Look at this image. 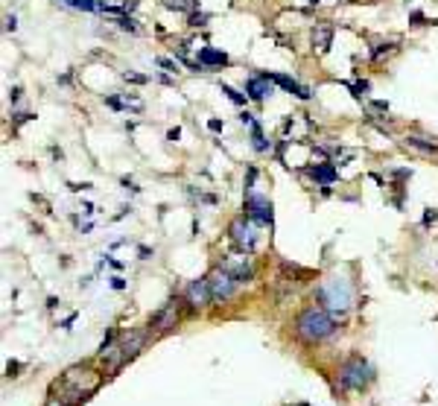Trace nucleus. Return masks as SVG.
I'll return each instance as SVG.
<instances>
[{"instance_id":"obj_6","label":"nucleus","mask_w":438,"mask_h":406,"mask_svg":"<svg viewBox=\"0 0 438 406\" xmlns=\"http://www.w3.org/2000/svg\"><path fill=\"white\" fill-rule=\"evenodd\" d=\"M266 77H269L278 88H284V91H289L292 97H298V100H310L313 97V91L310 88H304V85L298 82V79H292V77H286V73H269L266 70Z\"/></svg>"},{"instance_id":"obj_10","label":"nucleus","mask_w":438,"mask_h":406,"mask_svg":"<svg viewBox=\"0 0 438 406\" xmlns=\"http://www.w3.org/2000/svg\"><path fill=\"white\" fill-rule=\"evenodd\" d=\"M199 65L202 68H222V65H228V53H222V50H213V47H199Z\"/></svg>"},{"instance_id":"obj_7","label":"nucleus","mask_w":438,"mask_h":406,"mask_svg":"<svg viewBox=\"0 0 438 406\" xmlns=\"http://www.w3.org/2000/svg\"><path fill=\"white\" fill-rule=\"evenodd\" d=\"M333 35H336V27L333 23H315L313 32H310V39H313V47L319 53H331V47H333Z\"/></svg>"},{"instance_id":"obj_4","label":"nucleus","mask_w":438,"mask_h":406,"mask_svg":"<svg viewBox=\"0 0 438 406\" xmlns=\"http://www.w3.org/2000/svg\"><path fill=\"white\" fill-rule=\"evenodd\" d=\"M272 85H275V82L266 77V70H263V73H254V77L246 79V97H249V100L263 103L266 97H272V94H275Z\"/></svg>"},{"instance_id":"obj_2","label":"nucleus","mask_w":438,"mask_h":406,"mask_svg":"<svg viewBox=\"0 0 438 406\" xmlns=\"http://www.w3.org/2000/svg\"><path fill=\"white\" fill-rule=\"evenodd\" d=\"M339 383L345 389H362L371 383V365L362 360V356H351V360L342 365L339 372Z\"/></svg>"},{"instance_id":"obj_1","label":"nucleus","mask_w":438,"mask_h":406,"mask_svg":"<svg viewBox=\"0 0 438 406\" xmlns=\"http://www.w3.org/2000/svg\"><path fill=\"white\" fill-rule=\"evenodd\" d=\"M295 330H298V336L301 339H307V342H322L327 339L336 330L333 325V316L324 310V307H307L301 316H298V322H295Z\"/></svg>"},{"instance_id":"obj_16","label":"nucleus","mask_w":438,"mask_h":406,"mask_svg":"<svg viewBox=\"0 0 438 406\" xmlns=\"http://www.w3.org/2000/svg\"><path fill=\"white\" fill-rule=\"evenodd\" d=\"M67 6H73V9H85V12H94L96 9V0H65Z\"/></svg>"},{"instance_id":"obj_19","label":"nucleus","mask_w":438,"mask_h":406,"mask_svg":"<svg viewBox=\"0 0 438 406\" xmlns=\"http://www.w3.org/2000/svg\"><path fill=\"white\" fill-rule=\"evenodd\" d=\"M123 79H126V82H135V85H146V82H149V77L135 73V70H123Z\"/></svg>"},{"instance_id":"obj_3","label":"nucleus","mask_w":438,"mask_h":406,"mask_svg":"<svg viewBox=\"0 0 438 406\" xmlns=\"http://www.w3.org/2000/svg\"><path fill=\"white\" fill-rule=\"evenodd\" d=\"M211 281V295H213V301H225L234 295L237 290V278L231 275V269H216V272L208 278Z\"/></svg>"},{"instance_id":"obj_8","label":"nucleus","mask_w":438,"mask_h":406,"mask_svg":"<svg viewBox=\"0 0 438 406\" xmlns=\"http://www.w3.org/2000/svg\"><path fill=\"white\" fill-rule=\"evenodd\" d=\"M187 301H190L193 307H205L208 301H213V295H211V281H208V278L193 281V284L187 287Z\"/></svg>"},{"instance_id":"obj_5","label":"nucleus","mask_w":438,"mask_h":406,"mask_svg":"<svg viewBox=\"0 0 438 406\" xmlns=\"http://www.w3.org/2000/svg\"><path fill=\"white\" fill-rule=\"evenodd\" d=\"M246 216L254 219V223H269L272 225V205L258 193H249L246 199Z\"/></svg>"},{"instance_id":"obj_30","label":"nucleus","mask_w":438,"mask_h":406,"mask_svg":"<svg viewBox=\"0 0 438 406\" xmlns=\"http://www.w3.org/2000/svg\"><path fill=\"white\" fill-rule=\"evenodd\" d=\"M322 3V0H310V6H319Z\"/></svg>"},{"instance_id":"obj_17","label":"nucleus","mask_w":438,"mask_h":406,"mask_svg":"<svg viewBox=\"0 0 438 406\" xmlns=\"http://www.w3.org/2000/svg\"><path fill=\"white\" fill-rule=\"evenodd\" d=\"M117 27H120V30H129V32H138V21L129 18V15H120V18H117Z\"/></svg>"},{"instance_id":"obj_15","label":"nucleus","mask_w":438,"mask_h":406,"mask_svg":"<svg viewBox=\"0 0 438 406\" xmlns=\"http://www.w3.org/2000/svg\"><path fill=\"white\" fill-rule=\"evenodd\" d=\"M219 91H222V94L228 97V100H231V103H237V105H246V100H249V97H246V94H240V91H234V88H231V85H219Z\"/></svg>"},{"instance_id":"obj_22","label":"nucleus","mask_w":438,"mask_h":406,"mask_svg":"<svg viewBox=\"0 0 438 406\" xmlns=\"http://www.w3.org/2000/svg\"><path fill=\"white\" fill-rule=\"evenodd\" d=\"M392 47H395V44H377V47H374V50H371V59L377 61V59H380L383 53H388V50H392Z\"/></svg>"},{"instance_id":"obj_12","label":"nucleus","mask_w":438,"mask_h":406,"mask_svg":"<svg viewBox=\"0 0 438 406\" xmlns=\"http://www.w3.org/2000/svg\"><path fill=\"white\" fill-rule=\"evenodd\" d=\"M406 146H412V150H418V152H424V155H435V152H438V143L421 138V134H409Z\"/></svg>"},{"instance_id":"obj_20","label":"nucleus","mask_w":438,"mask_h":406,"mask_svg":"<svg viewBox=\"0 0 438 406\" xmlns=\"http://www.w3.org/2000/svg\"><path fill=\"white\" fill-rule=\"evenodd\" d=\"M155 61H158V68H164L167 73H176V70H178V65H176V61H173V59H167V56H158Z\"/></svg>"},{"instance_id":"obj_18","label":"nucleus","mask_w":438,"mask_h":406,"mask_svg":"<svg viewBox=\"0 0 438 406\" xmlns=\"http://www.w3.org/2000/svg\"><path fill=\"white\" fill-rule=\"evenodd\" d=\"M105 105L108 108H114V112H126V100H123V97H105Z\"/></svg>"},{"instance_id":"obj_29","label":"nucleus","mask_w":438,"mask_h":406,"mask_svg":"<svg viewBox=\"0 0 438 406\" xmlns=\"http://www.w3.org/2000/svg\"><path fill=\"white\" fill-rule=\"evenodd\" d=\"M155 79H158V82H164V85H173V82H176V79H169V77H164V73H158V77H155Z\"/></svg>"},{"instance_id":"obj_27","label":"nucleus","mask_w":438,"mask_h":406,"mask_svg":"<svg viewBox=\"0 0 438 406\" xmlns=\"http://www.w3.org/2000/svg\"><path fill=\"white\" fill-rule=\"evenodd\" d=\"M9 100L18 103V100H21V88H12V91H9Z\"/></svg>"},{"instance_id":"obj_11","label":"nucleus","mask_w":438,"mask_h":406,"mask_svg":"<svg viewBox=\"0 0 438 406\" xmlns=\"http://www.w3.org/2000/svg\"><path fill=\"white\" fill-rule=\"evenodd\" d=\"M310 176L315 181H322V184H333L336 181V167L333 164H315V167H310Z\"/></svg>"},{"instance_id":"obj_9","label":"nucleus","mask_w":438,"mask_h":406,"mask_svg":"<svg viewBox=\"0 0 438 406\" xmlns=\"http://www.w3.org/2000/svg\"><path fill=\"white\" fill-rule=\"evenodd\" d=\"M176 318H178V301L173 298V301H167V304H164V310L152 318V327L158 330V334H167V330L176 325Z\"/></svg>"},{"instance_id":"obj_21","label":"nucleus","mask_w":438,"mask_h":406,"mask_svg":"<svg viewBox=\"0 0 438 406\" xmlns=\"http://www.w3.org/2000/svg\"><path fill=\"white\" fill-rule=\"evenodd\" d=\"M205 23H208L205 12H190V27H205Z\"/></svg>"},{"instance_id":"obj_28","label":"nucleus","mask_w":438,"mask_h":406,"mask_svg":"<svg viewBox=\"0 0 438 406\" xmlns=\"http://www.w3.org/2000/svg\"><path fill=\"white\" fill-rule=\"evenodd\" d=\"M432 219H438V214H435V211H427V216H424V225H430Z\"/></svg>"},{"instance_id":"obj_24","label":"nucleus","mask_w":438,"mask_h":406,"mask_svg":"<svg viewBox=\"0 0 438 406\" xmlns=\"http://www.w3.org/2000/svg\"><path fill=\"white\" fill-rule=\"evenodd\" d=\"M371 108H374V112H383V114H386V112H388V103H383V100H374V103H371Z\"/></svg>"},{"instance_id":"obj_26","label":"nucleus","mask_w":438,"mask_h":406,"mask_svg":"<svg viewBox=\"0 0 438 406\" xmlns=\"http://www.w3.org/2000/svg\"><path fill=\"white\" fill-rule=\"evenodd\" d=\"M167 138H169V141H178V138H181V129H178V126H176V129H169V132H167Z\"/></svg>"},{"instance_id":"obj_23","label":"nucleus","mask_w":438,"mask_h":406,"mask_svg":"<svg viewBox=\"0 0 438 406\" xmlns=\"http://www.w3.org/2000/svg\"><path fill=\"white\" fill-rule=\"evenodd\" d=\"M6 30H9V32L18 30V18H15V15H6Z\"/></svg>"},{"instance_id":"obj_14","label":"nucleus","mask_w":438,"mask_h":406,"mask_svg":"<svg viewBox=\"0 0 438 406\" xmlns=\"http://www.w3.org/2000/svg\"><path fill=\"white\" fill-rule=\"evenodd\" d=\"M164 9H176V12H190L196 9V0H161Z\"/></svg>"},{"instance_id":"obj_13","label":"nucleus","mask_w":438,"mask_h":406,"mask_svg":"<svg viewBox=\"0 0 438 406\" xmlns=\"http://www.w3.org/2000/svg\"><path fill=\"white\" fill-rule=\"evenodd\" d=\"M246 231H249L246 219H234V225H231V237H234L237 243H242V245L249 243V249H254V240H251V237H246Z\"/></svg>"},{"instance_id":"obj_25","label":"nucleus","mask_w":438,"mask_h":406,"mask_svg":"<svg viewBox=\"0 0 438 406\" xmlns=\"http://www.w3.org/2000/svg\"><path fill=\"white\" fill-rule=\"evenodd\" d=\"M208 129H211V132H222V120L211 117V120H208Z\"/></svg>"}]
</instances>
